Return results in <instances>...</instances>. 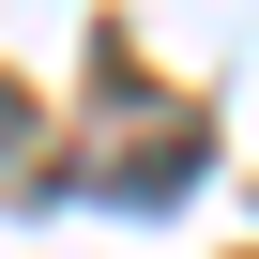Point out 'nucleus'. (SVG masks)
<instances>
[{"label":"nucleus","mask_w":259,"mask_h":259,"mask_svg":"<svg viewBox=\"0 0 259 259\" xmlns=\"http://www.w3.org/2000/svg\"><path fill=\"white\" fill-rule=\"evenodd\" d=\"M16 138H31V122H16V92H0V153H16Z\"/></svg>","instance_id":"1"}]
</instances>
